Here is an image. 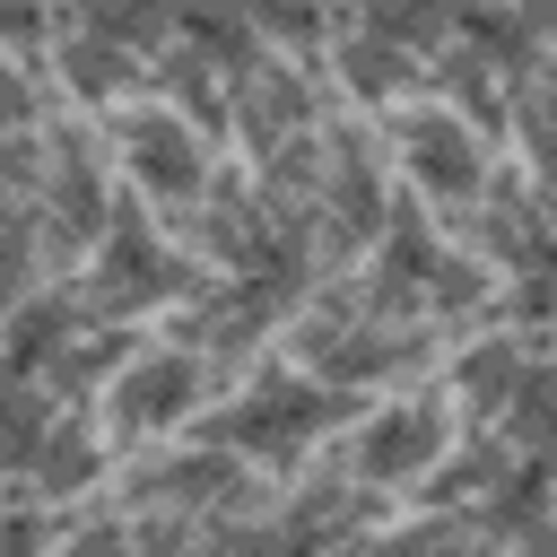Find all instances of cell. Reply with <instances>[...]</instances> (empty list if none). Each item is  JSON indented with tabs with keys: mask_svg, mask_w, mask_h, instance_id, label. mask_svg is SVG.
I'll return each mask as SVG.
<instances>
[{
	"mask_svg": "<svg viewBox=\"0 0 557 557\" xmlns=\"http://www.w3.org/2000/svg\"><path fill=\"white\" fill-rule=\"evenodd\" d=\"M331 418H357V400L313 392V383H270V392H252V400L200 418V435L226 444V453H270V461H287V453H296L313 426H331Z\"/></svg>",
	"mask_w": 557,
	"mask_h": 557,
	"instance_id": "6da1fadb",
	"label": "cell"
},
{
	"mask_svg": "<svg viewBox=\"0 0 557 557\" xmlns=\"http://www.w3.org/2000/svg\"><path fill=\"white\" fill-rule=\"evenodd\" d=\"M400 165H409V183H426L444 200H479V183H487V157H479L461 113H409L400 122Z\"/></svg>",
	"mask_w": 557,
	"mask_h": 557,
	"instance_id": "7a4b0ae2",
	"label": "cell"
},
{
	"mask_svg": "<svg viewBox=\"0 0 557 557\" xmlns=\"http://www.w3.org/2000/svg\"><path fill=\"white\" fill-rule=\"evenodd\" d=\"M122 165H131V183H148V191H165V200H191L200 174H209L183 113H131V122H122Z\"/></svg>",
	"mask_w": 557,
	"mask_h": 557,
	"instance_id": "3957f363",
	"label": "cell"
},
{
	"mask_svg": "<svg viewBox=\"0 0 557 557\" xmlns=\"http://www.w3.org/2000/svg\"><path fill=\"white\" fill-rule=\"evenodd\" d=\"M435 453H444V418L426 400H409V409H383L357 435V479H418Z\"/></svg>",
	"mask_w": 557,
	"mask_h": 557,
	"instance_id": "277c9868",
	"label": "cell"
},
{
	"mask_svg": "<svg viewBox=\"0 0 557 557\" xmlns=\"http://www.w3.org/2000/svg\"><path fill=\"white\" fill-rule=\"evenodd\" d=\"M191 392H200V357H148L113 383V418L131 435H148V426H174L191 409Z\"/></svg>",
	"mask_w": 557,
	"mask_h": 557,
	"instance_id": "5b68a950",
	"label": "cell"
},
{
	"mask_svg": "<svg viewBox=\"0 0 557 557\" xmlns=\"http://www.w3.org/2000/svg\"><path fill=\"white\" fill-rule=\"evenodd\" d=\"M409 348L400 339H383V331H322L313 339V366L331 374V383H366V374H392Z\"/></svg>",
	"mask_w": 557,
	"mask_h": 557,
	"instance_id": "8992f818",
	"label": "cell"
},
{
	"mask_svg": "<svg viewBox=\"0 0 557 557\" xmlns=\"http://www.w3.org/2000/svg\"><path fill=\"white\" fill-rule=\"evenodd\" d=\"M96 278H104L113 296H148V287H165V261H157V244L139 235V218H122V226H113V244H104Z\"/></svg>",
	"mask_w": 557,
	"mask_h": 557,
	"instance_id": "52a82bcc",
	"label": "cell"
},
{
	"mask_svg": "<svg viewBox=\"0 0 557 557\" xmlns=\"http://www.w3.org/2000/svg\"><path fill=\"white\" fill-rule=\"evenodd\" d=\"M435 270H444V252H435L418 226H400V235H392V252H383V287H374V296H383V313H400L418 287H435Z\"/></svg>",
	"mask_w": 557,
	"mask_h": 557,
	"instance_id": "ba28073f",
	"label": "cell"
},
{
	"mask_svg": "<svg viewBox=\"0 0 557 557\" xmlns=\"http://www.w3.org/2000/svg\"><path fill=\"white\" fill-rule=\"evenodd\" d=\"M61 331H70V305H26V313H17V331H9V366H17V374H35V366L52 357V339H61Z\"/></svg>",
	"mask_w": 557,
	"mask_h": 557,
	"instance_id": "9c48e42d",
	"label": "cell"
},
{
	"mask_svg": "<svg viewBox=\"0 0 557 557\" xmlns=\"http://www.w3.org/2000/svg\"><path fill=\"white\" fill-rule=\"evenodd\" d=\"M183 35H191L200 52H218L226 70H252V35H244L235 17H209V9H191V17H183Z\"/></svg>",
	"mask_w": 557,
	"mask_h": 557,
	"instance_id": "30bf717a",
	"label": "cell"
},
{
	"mask_svg": "<svg viewBox=\"0 0 557 557\" xmlns=\"http://www.w3.org/2000/svg\"><path fill=\"white\" fill-rule=\"evenodd\" d=\"M400 70H409V61H400V52H383V44H348V61H339V78H348L357 96H392V87H400Z\"/></svg>",
	"mask_w": 557,
	"mask_h": 557,
	"instance_id": "8fae6325",
	"label": "cell"
},
{
	"mask_svg": "<svg viewBox=\"0 0 557 557\" xmlns=\"http://www.w3.org/2000/svg\"><path fill=\"white\" fill-rule=\"evenodd\" d=\"M505 383H513V348H505V339H487V348H470V357H461V392H470L479 409H496V392H505Z\"/></svg>",
	"mask_w": 557,
	"mask_h": 557,
	"instance_id": "7c38bea8",
	"label": "cell"
},
{
	"mask_svg": "<svg viewBox=\"0 0 557 557\" xmlns=\"http://www.w3.org/2000/svg\"><path fill=\"white\" fill-rule=\"evenodd\" d=\"M461 35H470L479 52H496V61H522V35H531V26H522V17H505V9H470V17H461Z\"/></svg>",
	"mask_w": 557,
	"mask_h": 557,
	"instance_id": "4fadbf2b",
	"label": "cell"
},
{
	"mask_svg": "<svg viewBox=\"0 0 557 557\" xmlns=\"http://www.w3.org/2000/svg\"><path fill=\"white\" fill-rule=\"evenodd\" d=\"M339 218H348V226H357V235H366V226H374V218H383V191H374V174H366V165H357V148H348V157H339Z\"/></svg>",
	"mask_w": 557,
	"mask_h": 557,
	"instance_id": "5bb4252c",
	"label": "cell"
},
{
	"mask_svg": "<svg viewBox=\"0 0 557 557\" xmlns=\"http://www.w3.org/2000/svg\"><path fill=\"white\" fill-rule=\"evenodd\" d=\"M61 218H70V226H96V218H104V209H96V174H87L78 148H70V165H61Z\"/></svg>",
	"mask_w": 557,
	"mask_h": 557,
	"instance_id": "9a60e30c",
	"label": "cell"
},
{
	"mask_svg": "<svg viewBox=\"0 0 557 557\" xmlns=\"http://www.w3.org/2000/svg\"><path fill=\"white\" fill-rule=\"evenodd\" d=\"M61 70L78 78V96H113V78H122V61H113V52H96V44H78Z\"/></svg>",
	"mask_w": 557,
	"mask_h": 557,
	"instance_id": "2e32d148",
	"label": "cell"
},
{
	"mask_svg": "<svg viewBox=\"0 0 557 557\" xmlns=\"http://www.w3.org/2000/svg\"><path fill=\"white\" fill-rule=\"evenodd\" d=\"M87 470H96L87 435H78V426H61V435H52V461H44V479H52V487H70V479H87Z\"/></svg>",
	"mask_w": 557,
	"mask_h": 557,
	"instance_id": "e0dca14e",
	"label": "cell"
},
{
	"mask_svg": "<svg viewBox=\"0 0 557 557\" xmlns=\"http://www.w3.org/2000/svg\"><path fill=\"white\" fill-rule=\"evenodd\" d=\"M157 487H174V496H209V487H226V461H174V470H157Z\"/></svg>",
	"mask_w": 557,
	"mask_h": 557,
	"instance_id": "ac0fdd59",
	"label": "cell"
},
{
	"mask_svg": "<svg viewBox=\"0 0 557 557\" xmlns=\"http://www.w3.org/2000/svg\"><path fill=\"white\" fill-rule=\"evenodd\" d=\"M261 113H270V122H296V113H305V87H296L287 70H261Z\"/></svg>",
	"mask_w": 557,
	"mask_h": 557,
	"instance_id": "d6986e66",
	"label": "cell"
},
{
	"mask_svg": "<svg viewBox=\"0 0 557 557\" xmlns=\"http://www.w3.org/2000/svg\"><path fill=\"white\" fill-rule=\"evenodd\" d=\"M470 296H479V270L470 261H444L435 270V305H470Z\"/></svg>",
	"mask_w": 557,
	"mask_h": 557,
	"instance_id": "ffe728a7",
	"label": "cell"
},
{
	"mask_svg": "<svg viewBox=\"0 0 557 557\" xmlns=\"http://www.w3.org/2000/svg\"><path fill=\"white\" fill-rule=\"evenodd\" d=\"M540 487H548V470H540V461H522V470H513V496H505V513H540Z\"/></svg>",
	"mask_w": 557,
	"mask_h": 557,
	"instance_id": "44dd1931",
	"label": "cell"
},
{
	"mask_svg": "<svg viewBox=\"0 0 557 557\" xmlns=\"http://www.w3.org/2000/svg\"><path fill=\"white\" fill-rule=\"evenodd\" d=\"M513 418H522V426H548V383H540V374H522V392H513Z\"/></svg>",
	"mask_w": 557,
	"mask_h": 557,
	"instance_id": "7402d4cb",
	"label": "cell"
},
{
	"mask_svg": "<svg viewBox=\"0 0 557 557\" xmlns=\"http://www.w3.org/2000/svg\"><path fill=\"white\" fill-rule=\"evenodd\" d=\"M513 305H522V322H548V278H522V296H513Z\"/></svg>",
	"mask_w": 557,
	"mask_h": 557,
	"instance_id": "603a6c76",
	"label": "cell"
}]
</instances>
